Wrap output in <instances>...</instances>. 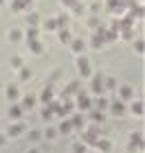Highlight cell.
<instances>
[{
  "label": "cell",
  "instance_id": "6da1fadb",
  "mask_svg": "<svg viewBox=\"0 0 145 153\" xmlns=\"http://www.w3.org/2000/svg\"><path fill=\"white\" fill-rule=\"evenodd\" d=\"M77 68H79L81 76H90V64H88L86 57H77Z\"/></svg>",
  "mask_w": 145,
  "mask_h": 153
},
{
  "label": "cell",
  "instance_id": "7a4b0ae2",
  "mask_svg": "<svg viewBox=\"0 0 145 153\" xmlns=\"http://www.w3.org/2000/svg\"><path fill=\"white\" fill-rule=\"evenodd\" d=\"M90 105H92L90 96L84 94V92H79V96H77V107H79V109H90Z\"/></svg>",
  "mask_w": 145,
  "mask_h": 153
},
{
  "label": "cell",
  "instance_id": "3957f363",
  "mask_svg": "<svg viewBox=\"0 0 145 153\" xmlns=\"http://www.w3.org/2000/svg\"><path fill=\"white\" fill-rule=\"evenodd\" d=\"M92 92H97V94L103 92V74L101 72L95 74V79H92Z\"/></svg>",
  "mask_w": 145,
  "mask_h": 153
},
{
  "label": "cell",
  "instance_id": "277c9868",
  "mask_svg": "<svg viewBox=\"0 0 145 153\" xmlns=\"http://www.w3.org/2000/svg\"><path fill=\"white\" fill-rule=\"evenodd\" d=\"M141 147H143V138H141L139 131H136V134L130 136V149H141Z\"/></svg>",
  "mask_w": 145,
  "mask_h": 153
},
{
  "label": "cell",
  "instance_id": "5b68a950",
  "mask_svg": "<svg viewBox=\"0 0 145 153\" xmlns=\"http://www.w3.org/2000/svg\"><path fill=\"white\" fill-rule=\"evenodd\" d=\"M77 90H79V81H71V83H68V85L64 88V99H68V96L75 94Z\"/></svg>",
  "mask_w": 145,
  "mask_h": 153
},
{
  "label": "cell",
  "instance_id": "8992f818",
  "mask_svg": "<svg viewBox=\"0 0 145 153\" xmlns=\"http://www.w3.org/2000/svg\"><path fill=\"white\" fill-rule=\"evenodd\" d=\"M22 131H24V125H22V123H16V125H11V127H9L7 136H13V138H16V136L22 134Z\"/></svg>",
  "mask_w": 145,
  "mask_h": 153
},
{
  "label": "cell",
  "instance_id": "52a82bcc",
  "mask_svg": "<svg viewBox=\"0 0 145 153\" xmlns=\"http://www.w3.org/2000/svg\"><path fill=\"white\" fill-rule=\"evenodd\" d=\"M31 9V0H13V11H22Z\"/></svg>",
  "mask_w": 145,
  "mask_h": 153
},
{
  "label": "cell",
  "instance_id": "ba28073f",
  "mask_svg": "<svg viewBox=\"0 0 145 153\" xmlns=\"http://www.w3.org/2000/svg\"><path fill=\"white\" fill-rule=\"evenodd\" d=\"M40 99H42V103H53V88H44Z\"/></svg>",
  "mask_w": 145,
  "mask_h": 153
},
{
  "label": "cell",
  "instance_id": "9c48e42d",
  "mask_svg": "<svg viewBox=\"0 0 145 153\" xmlns=\"http://www.w3.org/2000/svg\"><path fill=\"white\" fill-rule=\"evenodd\" d=\"M29 48H31L33 53H38V55L44 51V46H42V42H40V39H31V42H29Z\"/></svg>",
  "mask_w": 145,
  "mask_h": 153
},
{
  "label": "cell",
  "instance_id": "30bf717a",
  "mask_svg": "<svg viewBox=\"0 0 145 153\" xmlns=\"http://www.w3.org/2000/svg\"><path fill=\"white\" fill-rule=\"evenodd\" d=\"M112 112H114L116 116H123V114H125V105H123L121 101H114V103H112Z\"/></svg>",
  "mask_w": 145,
  "mask_h": 153
},
{
  "label": "cell",
  "instance_id": "8fae6325",
  "mask_svg": "<svg viewBox=\"0 0 145 153\" xmlns=\"http://www.w3.org/2000/svg\"><path fill=\"white\" fill-rule=\"evenodd\" d=\"M7 96H9V101H16L18 96H20L18 85H9V88H7Z\"/></svg>",
  "mask_w": 145,
  "mask_h": 153
},
{
  "label": "cell",
  "instance_id": "7c38bea8",
  "mask_svg": "<svg viewBox=\"0 0 145 153\" xmlns=\"http://www.w3.org/2000/svg\"><path fill=\"white\" fill-rule=\"evenodd\" d=\"M95 105H97V112H101V109L108 107V99H106V96H99V99L95 101Z\"/></svg>",
  "mask_w": 145,
  "mask_h": 153
},
{
  "label": "cell",
  "instance_id": "4fadbf2b",
  "mask_svg": "<svg viewBox=\"0 0 145 153\" xmlns=\"http://www.w3.org/2000/svg\"><path fill=\"white\" fill-rule=\"evenodd\" d=\"M9 116H11V118H20V116H22V107H20V105L9 107Z\"/></svg>",
  "mask_w": 145,
  "mask_h": 153
},
{
  "label": "cell",
  "instance_id": "5bb4252c",
  "mask_svg": "<svg viewBox=\"0 0 145 153\" xmlns=\"http://www.w3.org/2000/svg\"><path fill=\"white\" fill-rule=\"evenodd\" d=\"M119 94H121V99H132V94H134V92H132V88H130V85H123Z\"/></svg>",
  "mask_w": 145,
  "mask_h": 153
},
{
  "label": "cell",
  "instance_id": "9a60e30c",
  "mask_svg": "<svg viewBox=\"0 0 145 153\" xmlns=\"http://www.w3.org/2000/svg\"><path fill=\"white\" fill-rule=\"evenodd\" d=\"M71 125H73V127H81V125H84V116H81V114H75V116L71 118Z\"/></svg>",
  "mask_w": 145,
  "mask_h": 153
},
{
  "label": "cell",
  "instance_id": "2e32d148",
  "mask_svg": "<svg viewBox=\"0 0 145 153\" xmlns=\"http://www.w3.org/2000/svg\"><path fill=\"white\" fill-rule=\"evenodd\" d=\"M38 20H40V16H38L35 11H31L29 16H26V22H29V26H35V24H38Z\"/></svg>",
  "mask_w": 145,
  "mask_h": 153
},
{
  "label": "cell",
  "instance_id": "e0dca14e",
  "mask_svg": "<svg viewBox=\"0 0 145 153\" xmlns=\"http://www.w3.org/2000/svg\"><path fill=\"white\" fill-rule=\"evenodd\" d=\"M33 105H35V96H31V94H29V96H24V101H22V107H29V109H31Z\"/></svg>",
  "mask_w": 145,
  "mask_h": 153
},
{
  "label": "cell",
  "instance_id": "ac0fdd59",
  "mask_svg": "<svg viewBox=\"0 0 145 153\" xmlns=\"http://www.w3.org/2000/svg\"><path fill=\"white\" fill-rule=\"evenodd\" d=\"M71 129H73V125H71V120H64L59 125V131L62 134H71Z\"/></svg>",
  "mask_w": 145,
  "mask_h": 153
},
{
  "label": "cell",
  "instance_id": "d6986e66",
  "mask_svg": "<svg viewBox=\"0 0 145 153\" xmlns=\"http://www.w3.org/2000/svg\"><path fill=\"white\" fill-rule=\"evenodd\" d=\"M90 118L95 123H103V112H97V109H92L90 112Z\"/></svg>",
  "mask_w": 145,
  "mask_h": 153
},
{
  "label": "cell",
  "instance_id": "ffe728a7",
  "mask_svg": "<svg viewBox=\"0 0 145 153\" xmlns=\"http://www.w3.org/2000/svg\"><path fill=\"white\" fill-rule=\"evenodd\" d=\"M26 39H38V29H35V26H29V31H26Z\"/></svg>",
  "mask_w": 145,
  "mask_h": 153
},
{
  "label": "cell",
  "instance_id": "44dd1931",
  "mask_svg": "<svg viewBox=\"0 0 145 153\" xmlns=\"http://www.w3.org/2000/svg\"><path fill=\"white\" fill-rule=\"evenodd\" d=\"M59 42H64V44H68V42H71V33H68L66 29L59 31Z\"/></svg>",
  "mask_w": 145,
  "mask_h": 153
},
{
  "label": "cell",
  "instance_id": "7402d4cb",
  "mask_svg": "<svg viewBox=\"0 0 145 153\" xmlns=\"http://www.w3.org/2000/svg\"><path fill=\"white\" fill-rule=\"evenodd\" d=\"M132 112H134L136 116H141V114H143V103H141V101L132 103Z\"/></svg>",
  "mask_w": 145,
  "mask_h": 153
},
{
  "label": "cell",
  "instance_id": "603a6c76",
  "mask_svg": "<svg viewBox=\"0 0 145 153\" xmlns=\"http://www.w3.org/2000/svg\"><path fill=\"white\" fill-rule=\"evenodd\" d=\"M59 74H62L59 70H53V74H51V79H48V83H46V88H53V83H55V81L59 79Z\"/></svg>",
  "mask_w": 145,
  "mask_h": 153
},
{
  "label": "cell",
  "instance_id": "cb8c5ba5",
  "mask_svg": "<svg viewBox=\"0 0 145 153\" xmlns=\"http://www.w3.org/2000/svg\"><path fill=\"white\" fill-rule=\"evenodd\" d=\"M95 144H97L101 151H110V142H108V140H97Z\"/></svg>",
  "mask_w": 145,
  "mask_h": 153
},
{
  "label": "cell",
  "instance_id": "d4e9b609",
  "mask_svg": "<svg viewBox=\"0 0 145 153\" xmlns=\"http://www.w3.org/2000/svg\"><path fill=\"white\" fill-rule=\"evenodd\" d=\"M73 51H75V53H81V51H84V42H81V39H75V42H73Z\"/></svg>",
  "mask_w": 145,
  "mask_h": 153
},
{
  "label": "cell",
  "instance_id": "484cf974",
  "mask_svg": "<svg viewBox=\"0 0 145 153\" xmlns=\"http://www.w3.org/2000/svg\"><path fill=\"white\" fill-rule=\"evenodd\" d=\"M20 79H22V81L31 79V70H29V68H20Z\"/></svg>",
  "mask_w": 145,
  "mask_h": 153
},
{
  "label": "cell",
  "instance_id": "4316f807",
  "mask_svg": "<svg viewBox=\"0 0 145 153\" xmlns=\"http://www.w3.org/2000/svg\"><path fill=\"white\" fill-rule=\"evenodd\" d=\"M64 2H66V4H71L75 13H79V11H81V7H79V2H77V0H64Z\"/></svg>",
  "mask_w": 145,
  "mask_h": 153
},
{
  "label": "cell",
  "instance_id": "83f0119b",
  "mask_svg": "<svg viewBox=\"0 0 145 153\" xmlns=\"http://www.w3.org/2000/svg\"><path fill=\"white\" fill-rule=\"evenodd\" d=\"M20 37H22V33H20V31H18V29H13V31H11V33H9V39H11V42H18V39H20Z\"/></svg>",
  "mask_w": 145,
  "mask_h": 153
},
{
  "label": "cell",
  "instance_id": "f1b7e54d",
  "mask_svg": "<svg viewBox=\"0 0 145 153\" xmlns=\"http://www.w3.org/2000/svg\"><path fill=\"white\" fill-rule=\"evenodd\" d=\"M40 138H42V134H40V131H38V129H33V131H31V134H29V140H33V142H38V140H40Z\"/></svg>",
  "mask_w": 145,
  "mask_h": 153
},
{
  "label": "cell",
  "instance_id": "f546056e",
  "mask_svg": "<svg viewBox=\"0 0 145 153\" xmlns=\"http://www.w3.org/2000/svg\"><path fill=\"white\" fill-rule=\"evenodd\" d=\"M42 118H44V120H51V118H53V109H51V107H46L44 112H42Z\"/></svg>",
  "mask_w": 145,
  "mask_h": 153
},
{
  "label": "cell",
  "instance_id": "4dcf8cb0",
  "mask_svg": "<svg viewBox=\"0 0 145 153\" xmlns=\"http://www.w3.org/2000/svg\"><path fill=\"white\" fill-rule=\"evenodd\" d=\"M55 26H57V24H55V20H46V22H44V29L46 31H53Z\"/></svg>",
  "mask_w": 145,
  "mask_h": 153
},
{
  "label": "cell",
  "instance_id": "1f68e13d",
  "mask_svg": "<svg viewBox=\"0 0 145 153\" xmlns=\"http://www.w3.org/2000/svg\"><path fill=\"white\" fill-rule=\"evenodd\" d=\"M11 66H13V68H22V59H20V57H13V59H11Z\"/></svg>",
  "mask_w": 145,
  "mask_h": 153
},
{
  "label": "cell",
  "instance_id": "d6a6232c",
  "mask_svg": "<svg viewBox=\"0 0 145 153\" xmlns=\"http://www.w3.org/2000/svg\"><path fill=\"white\" fill-rule=\"evenodd\" d=\"M73 153H86V147H84V144H75V147H73Z\"/></svg>",
  "mask_w": 145,
  "mask_h": 153
},
{
  "label": "cell",
  "instance_id": "836d02e7",
  "mask_svg": "<svg viewBox=\"0 0 145 153\" xmlns=\"http://www.w3.org/2000/svg\"><path fill=\"white\" fill-rule=\"evenodd\" d=\"M55 134H57L55 129H46V138H55Z\"/></svg>",
  "mask_w": 145,
  "mask_h": 153
},
{
  "label": "cell",
  "instance_id": "e575fe53",
  "mask_svg": "<svg viewBox=\"0 0 145 153\" xmlns=\"http://www.w3.org/2000/svg\"><path fill=\"white\" fill-rule=\"evenodd\" d=\"M123 37H132V29H125V31H123Z\"/></svg>",
  "mask_w": 145,
  "mask_h": 153
},
{
  "label": "cell",
  "instance_id": "d590c367",
  "mask_svg": "<svg viewBox=\"0 0 145 153\" xmlns=\"http://www.w3.org/2000/svg\"><path fill=\"white\" fill-rule=\"evenodd\" d=\"M5 142H7V138H5V136H0V147H2Z\"/></svg>",
  "mask_w": 145,
  "mask_h": 153
},
{
  "label": "cell",
  "instance_id": "8d00e7d4",
  "mask_svg": "<svg viewBox=\"0 0 145 153\" xmlns=\"http://www.w3.org/2000/svg\"><path fill=\"white\" fill-rule=\"evenodd\" d=\"M26 153H40V149H31V151H26Z\"/></svg>",
  "mask_w": 145,
  "mask_h": 153
},
{
  "label": "cell",
  "instance_id": "74e56055",
  "mask_svg": "<svg viewBox=\"0 0 145 153\" xmlns=\"http://www.w3.org/2000/svg\"><path fill=\"white\" fill-rule=\"evenodd\" d=\"M2 2H5V0H0V4H2Z\"/></svg>",
  "mask_w": 145,
  "mask_h": 153
}]
</instances>
